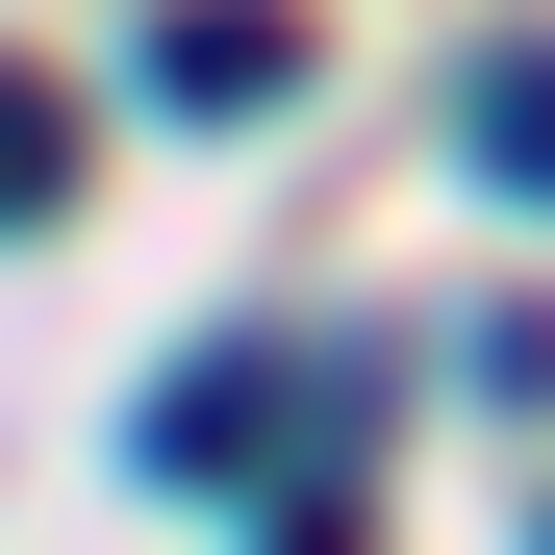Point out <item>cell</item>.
I'll return each instance as SVG.
<instances>
[{
	"label": "cell",
	"mask_w": 555,
	"mask_h": 555,
	"mask_svg": "<svg viewBox=\"0 0 555 555\" xmlns=\"http://www.w3.org/2000/svg\"><path fill=\"white\" fill-rule=\"evenodd\" d=\"M278 76H304V26H278V0H177V26H152V102H203V127H253Z\"/></svg>",
	"instance_id": "6da1fadb"
},
{
	"label": "cell",
	"mask_w": 555,
	"mask_h": 555,
	"mask_svg": "<svg viewBox=\"0 0 555 555\" xmlns=\"http://www.w3.org/2000/svg\"><path fill=\"white\" fill-rule=\"evenodd\" d=\"M127 454H152V480H253V454H278V353H203V379H177Z\"/></svg>",
	"instance_id": "7a4b0ae2"
},
{
	"label": "cell",
	"mask_w": 555,
	"mask_h": 555,
	"mask_svg": "<svg viewBox=\"0 0 555 555\" xmlns=\"http://www.w3.org/2000/svg\"><path fill=\"white\" fill-rule=\"evenodd\" d=\"M454 152H480L505 203H555V51H480V102H454Z\"/></svg>",
	"instance_id": "3957f363"
},
{
	"label": "cell",
	"mask_w": 555,
	"mask_h": 555,
	"mask_svg": "<svg viewBox=\"0 0 555 555\" xmlns=\"http://www.w3.org/2000/svg\"><path fill=\"white\" fill-rule=\"evenodd\" d=\"M253 555H353V530H328V505H278V530H253Z\"/></svg>",
	"instance_id": "277c9868"
},
{
	"label": "cell",
	"mask_w": 555,
	"mask_h": 555,
	"mask_svg": "<svg viewBox=\"0 0 555 555\" xmlns=\"http://www.w3.org/2000/svg\"><path fill=\"white\" fill-rule=\"evenodd\" d=\"M530 555H555V530H530Z\"/></svg>",
	"instance_id": "5b68a950"
}]
</instances>
